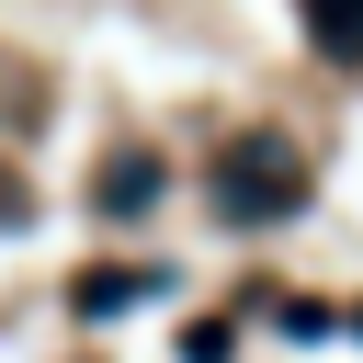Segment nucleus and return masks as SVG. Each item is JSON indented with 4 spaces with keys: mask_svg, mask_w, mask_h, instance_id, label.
<instances>
[{
    "mask_svg": "<svg viewBox=\"0 0 363 363\" xmlns=\"http://www.w3.org/2000/svg\"><path fill=\"white\" fill-rule=\"evenodd\" d=\"M204 193H216V216H227V227H272V216H295V204H306V170H295L272 136H238V147H216Z\"/></svg>",
    "mask_w": 363,
    "mask_h": 363,
    "instance_id": "1",
    "label": "nucleus"
},
{
    "mask_svg": "<svg viewBox=\"0 0 363 363\" xmlns=\"http://www.w3.org/2000/svg\"><path fill=\"white\" fill-rule=\"evenodd\" d=\"M295 23H306V45H318V57L363 68V0H295Z\"/></svg>",
    "mask_w": 363,
    "mask_h": 363,
    "instance_id": "2",
    "label": "nucleus"
},
{
    "mask_svg": "<svg viewBox=\"0 0 363 363\" xmlns=\"http://www.w3.org/2000/svg\"><path fill=\"white\" fill-rule=\"evenodd\" d=\"M159 284H170V272H79L68 306H79V318H125V306H147Z\"/></svg>",
    "mask_w": 363,
    "mask_h": 363,
    "instance_id": "3",
    "label": "nucleus"
},
{
    "mask_svg": "<svg viewBox=\"0 0 363 363\" xmlns=\"http://www.w3.org/2000/svg\"><path fill=\"white\" fill-rule=\"evenodd\" d=\"M159 182H170V170H159V159H147V147H125V159H113V170H102V216H136V204H147V193H159Z\"/></svg>",
    "mask_w": 363,
    "mask_h": 363,
    "instance_id": "4",
    "label": "nucleus"
},
{
    "mask_svg": "<svg viewBox=\"0 0 363 363\" xmlns=\"http://www.w3.org/2000/svg\"><path fill=\"white\" fill-rule=\"evenodd\" d=\"M23 216H34V193H23L11 170H0V227H23Z\"/></svg>",
    "mask_w": 363,
    "mask_h": 363,
    "instance_id": "5",
    "label": "nucleus"
}]
</instances>
